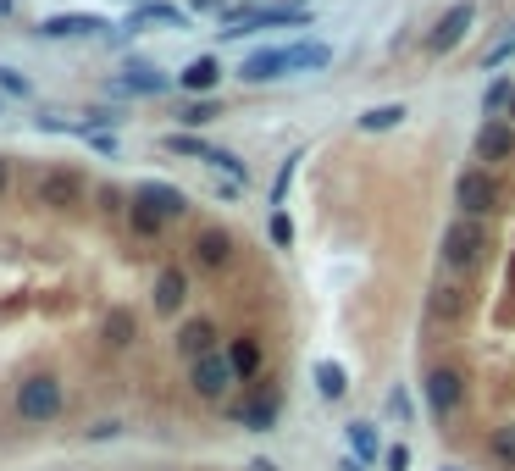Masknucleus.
<instances>
[{
	"label": "nucleus",
	"instance_id": "nucleus-3",
	"mask_svg": "<svg viewBox=\"0 0 515 471\" xmlns=\"http://www.w3.org/2000/svg\"><path fill=\"white\" fill-rule=\"evenodd\" d=\"M482 255H488V228H482L477 217L449 222V233H444V266L471 272V266H482Z\"/></svg>",
	"mask_w": 515,
	"mask_h": 471
},
{
	"label": "nucleus",
	"instance_id": "nucleus-25",
	"mask_svg": "<svg viewBox=\"0 0 515 471\" xmlns=\"http://www.w3.org/2000/svg\"><path fill=\"white\" fill-rule=\"evenodd\" d=\"M488 455H493V466H499V471H515V422L493 427V438H488Z\"/></svg>",
	"mask_w": 515,
	"mask_h": 471
},
{
	"label": "nucleus",
	"instance_id": "nucleus-9",
	"mask_svg": "<svg viewBox=\"0 0 515 471\" xmlns=\"http://www.w3.org/2000/svg\"><path fill=\"white\" fill-rule=\"evenodd\" d=\"M471 23H477V0H455L438 23H432V34H427V56H449V50L460 45V39L471 34Z\"/></svg>",
	"mask_w": 515,
	"mask_h": 471
},
{
	"label": "nucleus",
	"instance_id": "nucleus-11",
	"mask_svg": "<svg viewBox=\"0 0 515 471\" xmlns=\"http://www.w3.org/2000/svg\"><path fill=\"white\" fill-rule=\"evenodd\" d=\"M100 34H111V23L100 12H61L39 23V39H100Z\"/></svg>",
	"mask_w": 515,
	"mask_h": 471
},
{
	"label": "nucleus",
	"instance_id": "nucleus-21",
	"mask_svg": "<svg viewBox=\"0 0 515 471\" xmlns=\"http://www.w3.org/2000/svg\"><path fill=\"white\" fill-rule=\"evenodd\" d=\"M100 339H106L111 350H128V344L139 339V322H133V311H128V305L106 311V322H100Z\"/></svg>",
	"mask_w": 515,
	"mask_h": 471
},
{
	"label": "nucleus",
	"instance_id": "nucleus-6",
	"mask_svg": "<svg viewBox=\"0 0 515 471\" xmlns=\"http://www.w3.org/2000/svg\"><path fill=\"white\" fill-rule=\"evenodd\" d=\"M455 206H460V217H477V222L499 211V183H493L488 167L460 172V178H455Z\"/></svg>",
	"mask_w": 515,
	"mask_h": 471
},
{
	"label": "nucleus",
	"instance_id": "nucleus-17",
	"mask_svg": "<svg viewBox=\"0 0 515 471\" xmlns=\"http://www.w3.org/2000/svg\"><path fill=\"white\" fill-rule=\"evenodd\" d=\"M117 89H122V95H167L172 78L161 73V67H150V61H128L122 78H117Z\"/></svg>",
	"mask_w": 515,
	"mask_h": 471
},
{
	"label": "nucleus",
	"instance_id": "nucleus-20",
	"mask_svg": "<svg viewBox=\"0 0 515 471\" xmlns=\"http://www.w3.org/2000/svg\"><path fill=\"white\" fill-rule=\"evenodd\" d=\"M283 50H288V73H316V67L333 61V45H322V39H300V45H283Z\"/></svg>",
	"mask_w": 515,
	"mask_h": 471
},
{
	"label": "nucleus",
	"instance_id": "nucleus-12",
	"mask_svg": "<svg viewBox=\"0 0 515 471\" xmlns=\"http://www.w3.org/2000/svg\"><path fill=\"white\" fill-rule=\"evenodd\" d=\"M189 250H194V266H205V272H222V266H233V250H239V244H233L228 228H200Z\"/></svg>",
	"mask_w": 515,
	"mask_h": 471
},
{
	"label": "nucleus",
	"instance_id": "nucleus-41",
	"mask_svg": "<svg viewBox=\"0 0 515 471\" xmlns=\"http://www.w3.org/2000/svg\"><path fill=\"white\" fill-rule=\"evenodd\" d=\"M250 471H277V466H272V460H250Z\"/></svg>",
	"mask_w": 515,
	"mask_h": 471
},
{
	"label": "nucleus",
	"instance_id": "nucleus-2",
	"mask_svg": "<svg viewBox=\"0 0 515 471\" xmlns=\"http://www.w3.org/2000/svg\"><path fill=\"white\" fill-rule=\"evenodd\" d=\"M34 200L45 211H56V217H67V211H78L89 200V178L78 167H45L34 183Z\"/></svg>",
	"mask_w": 515,
	"mask_h": 471
},
{
	"label": "nucleus",
	"instance_id": "nucleus-4",
	"mask_svg": "<svg viewBox=\"0 0 515 471\" xmlns=\"http://www.w3.org/2000/svg\"><path fill=\"white\" fill-rule=\"evenodd\" d=\"M311 12L305 6H244V12H228L222 17V34H255V28H305Z\"/></svg>",
	"mask_w": 515,
	"mask_h": 471
},
{
	"label": "nucleus",
	"instance_id": "nucleus-19",
	"mask_svg": "<svg viewBox=\"0 0 515 471\" xmlns=\"http://www.w3.org/2000/svg\"><path fill=\"white\" fill-rule=\"evenodd\" d=\"M216 84H222V61H216V56H194L189 67L178 73V89H189V95H200V100L211 95Z\"/></svg>",
	"mask_w": 515,
	"mask_h": 471
},
{
	"label": "nucleus",
	"instance_id": "nucleus-42",
	"mask_svg": "<svg viewBox=\"0 0 515 471\" xmlns=\"http://www.w3.org/2000/svg\"><path fill=\"white\" fill-rule=\"evenodd\" d=\"M0 17H12V0H0Z\"/></svg>",
	"mask_w": 515,
	"mask_h": 471
},
{
	"label": "nucleus",
	"instance_id": "nucleus-38",
	"mask_svg": "<svg viewBox=\"0 0 515 471\" xmlns=\"http://www.w3.org/2000/svg\"><path fill=\"white\" fill-rule=\"evenodd\" d=\"M6 189H12V161L0 156V200H6Z\"/></svg>",
	"mask_w": 515,
	"mask_h": 471
},
{
	"label": "nucleus",
	"instance_id": "nucleus-26",
	"mask_svg": "<svg viewBox=\"0 0 515 471\" xmlns=\"http://www.w3.org/2000/svg\"><path fill=\"white\" fill-rule=\"evenodd\" d=\"M355 122H360V133H388L405 122V106H372V111H360Z\"/></svg>",
	"mask_w": 515,
	"mask_h": 471
},
{
	"label": "nucleus",
	"instance_id": "nucleus-13",
	"mask_svg": "<svg viewBox=\"0 0 515 471\" xmlns=\"http://www.w3.org/2000/svg\"><path fill=\"white\" fill-rule=\"evenodd\" d=\"M183 300H189V272H183V266H161V272H156V289H150L156 316H178Z\"/></svg>",
	"mask_w": 515,
	"mask_h": 471
},
{
	"label": "nucleus",
	"instance_id": "nucleus-35",
	"mask_svg": "<svg viewBox=\"0 0 515 471\" xmlns=\"http://www.w3.org/2000/svg\"><path fill=\"white\" fill-rule=\"evenodd\" d=\"M510 56H515V34H510V39H499V45L482 56V67H499V61H510Z\"/></svg>",
	"mask_w": 515,
	"mask_h": 471
},
{
	"label": "nucleus",
	"instance_id": "nucleus-40",
	"mask_svg": "<svg viewBox=\"0 0 515 471\" xmlns=\"http://www.w3.org/2000/svg\"><path fill=\"white\" fill-rule=\"evenodd\" d=\"M338 471H360V460H355V455H344V460H338Z\"/></svg>",
	"mask_w": 515,
	"mask_h": 471
},
{
	"label": "nucleus",
	"instance_id": "nucleus-16",
	"mask_svg": "<svg viewBox=\"0 0 515 471\" xmlns=\"http://www.w3.org/2000/svg\"><path fill=\"white\" fill-rule=\"evenodd\" d=\"M228 366H233V377H239V383H255V377H261V366H266V350H261V339H255V333H239V339H228Z\"/></svg>",
	"mask_w": 515,
	"mask_h": 471
},
{
	"label": "nucleus",
	"instance_id": "nucleus-37",
	"mask_svg": "<svg viewBox=\"0 0 515 471\" xmlns=\"http://www.w3.org/2000/svg\"><path fill=\"white\" fill-rule=\"evenodd\" d=\"M122 433V422H95V427H89V438H117Z\"/></svg>",
	"mask_w": 515,
	"mask_h": 471
},
{
	"label": "nucleus",
	"instance_id": "nucleus-8",
	"mask_svg": "<svg viewBox=\"0 0 515 471\" xmlns=\"http://www.w3.org/2000/svg\"><path fill=\"white\" fill-rule=\"evenodd\" d=\"M277 411H283V394H277L272 383H261V377H255V388H250V399H244V405H233V422L239 427H250V433H272L277 427Z\"/></svg>",
	"mask_w": 515,
	"mask_h": 471
},
{
	"label": "nucleus",
	"instance_id": "nucleus-27",
	"mask_svg": "<svg viewBox=\"0 0 515 471\" xmlns=\"http://www.w3.org/2000/svg\"><path fill=\"white\" fill-rule=\"evenodd\" d=\"M161 150H172V156H194V161H211L216 145H205L200 133H167V139H161Z\"/></svg>",
	"mask_w": 515,
	"mask_h": 471
},
{
	"label": "nucleus",
	"instance_id": "nucleus-18",
	"mask_svg": "<svg viewBox=\"0 0 515 471\" xmlns=\"http://www.w3.org/2000/svg\"><path fill=\"white\" fill-rule=\"evenodd\" d=\"M288 73V50L277 45V50H255V56H244V67H239V78L244 84H272V78H283Z\"/></svg>",
	"mask_w": 515,
	"mask_h": 471
},
{
	"label": "nucleus",
	"instance_id": "nucleus-34",
	"mask_svg": "<svg viewBox=\"0 0 515 471\" xmlns=\"http://www.w3.org/2000/svg\"><path fill=\"white\" fill-rule=\"evenodd\" d=\"M294 161H300V156H288L283 167H277V183H272V206H283V194H288V178H294Z\"/></svg>",
	"mask_w": 515,
	"mask_h": 471
},
{
	"label": "nucleus",
	"instance_id": "nucleus-22",
	"mask_svg": "<svg viewBox=\"0 0 515 471\" xmlns=\"http://www.w3.org/2000/svg\"><path fill=\"white\" fill-rule=\"evenodd\" d=\"M189 28V12H178V6H167V0H150V6H139V12L128 17V28Z\"/></svg>",
	"mask_w": 515,
	"mask_h": 471
},
{
	"label": "nucleus",
	"instance_id": "nucleus-23",
	"mask_svg": "<svg viewBox=\"0 0 515 471\" xmlns=\"http://www.w3.org/2000/svg\"><path fill=\"white\" fill-rule=\"evenodd\" d=\"M344 438H349V449H355L360 466H377V455H383V438L372 433V422H349Z\"/></svg>",
	"mask_w": 515,
	"mask_h": 471
},
{
	"label": "nucleus",
	"instance_id": "nucleus-14",
	"mask_svg": "<svg viewBox=\"0 0 515 471\" xmlns=\"http://www.w3.org/2000/svg\"><path fill=\"white\" fill-rule=\"evenodd\" d=\"M510 156H515V122H504V117L482 122V133H477V161H482V167H499V161H510Z\"/></svg>",
	"mask_w": 515,
	"mask_h": 471
},
{
	"label": "nucleus",
	"instance_id": "nucleus-43",
	"mask_svg": "<svg viewBox=\"0 0 515 471\" xmlns=\"http://www.w3.org/2000/svg\"><path fill=\"white\" fill-rule=\"evenodd\" d=\"M510 122H515V100H510Z\"/></svg>",
	"mask_w": 515,
	"mask_h": 471
},
{
	"label": "nucleus",
	"instance_id": "nucleus-28",
	"mask_svg": "<svg viewBox=\"0 0 515 471\" xmlns=\"http://www.w3.org/2000/svg\"><path fill=\"white\" fill-rule=\"evenodd\" d=\"M316 388H322V399H344V394H349V377H344V366H333V361H316Z\"/></svg>",
	"mask_w": 515,
	"mask_h": 471
},
{
	"label": "nucleus",
	"instance_id": "nucleus-39",
	"mask_svg": "<svg viewBox=\"0 0 515 471\" xmlns=\"http://www.w3.org/2000/svg\"><path fill=\"white\" fill-rule=\"evenodd\" d=\"M194 12H222V0H194Z\"/></svg>",
	"mask_w": 515,
	"mask_h": 471
},
{
	"label": "nucleus",
	"instance_id": "nucleus-24",
	"mask_svg": "<svg viewBox=\"0 0 515 471\" xmlns=\"http://www.w3.org/2000/svg\"><path fill=\"white\" fill-rule=\"evenodd\" d=\"M427 311L438 316V322H449V316H466V294H460L455 283H438V289H432V300H427Z\"/></svg>",
	"mask_w": 515,
	"mask_h": 471
},
{
	"label": "nucleus",
	"instance_id": "nucleus-1",
	"mask_svg": "<svg viewBox=\"0 0 515 471\" xmlns=\"http://www.w3.org/2000/svg\"><path fill=\"white\" fill-rule=\"evenodd\" d=\"M61 411H67V383L56 372H28L12 388V416L23 427H56Z\"/></svg>",
	"mask_w": 515,
	"mask_h": 471
},
{
	"label": "nucleus",
	"instance_id": "nucleus-5",
	"mask_svg": "<svg viewBox=\"0 0 515 471\" xmlns=\"http://www.w3.org/2000/svg\"><path fill=\"white\" fill-rule=\"evenodd\" d=\"M233 383H239V377H233V366H228L222 350L189 361V388H194V399H205V405H222V399L233 394Z\"/></svg>",
	"mask_w": 515,
	"mask_h": 471
},
{
	"label": "nucleus",
	"instance_id": "nucleus-31",
	"mask_svg": "<svg viewBox=\"0 0 515 471\" xmlns=\"http://www.w3.org/2000/svg\"><path fill=\"white\" fill-rule=\"evenodd\" d=\"M510 100H515V84H510V78H493L488 95H482V111H488V117H499V111H510Z\"/></svg>",
	"mask_w": 515,
	"mask_h": 471
},
{
	"label": "nucleus",
	"instance_id": "nucleus-33",
	"mask_svg": "<svg viewBox=\"0 0 515 471\" xmlns=\"http://www.w3.org/2000/svg\"><path fill=\"white\" fill-rule=\"evenodd\" d=\"M272 244H277V250H288V244H294V222H288L283 211H272Z\"/></svg>",
	"mask_w": 515,
	"mask_h": 471
},
{
	"label": "nucleus",
	"instance_id": "nucleus-36",
	"mask_svg": "<svg viewBox=\"0 0 515 471\" xmlns=\"http://www.w3.org/2000/svg\"><path fill=\"white\" fill-rule=\"evenodd\" d=\"M383 460H388V471H405V466H410V449H405V444H394Z\"/></svg>",
	"mask_w": 515,
	"mask_h": 471
},
{
	"label": "nucleus",
	"instance_id": "nucleus-45",
	"mask_svg": "<svg viewBox=\"0 0 515 471\" xmlns=\"http://www.w3.org/2000/svg\"><path fill=\"white\" fill-rule=\"evenodd\" d=\"M128 6H133V0H128ZM139 6H150V0H139Z\"/></svg>",
	"mask_w": 515,
	"mask_h": 471
},
{
	"label": "nucleus",
	"instance_id": "nucleus-7",
	"mask_svg": "<svg viewBox=\"0 0 515 471\" xmlns=\"http://www.w3.org/2000/svg\"><path fill=\"white\" fill-rule=\"evenodd\" d=\"M421 394H427L432 416H438V422H449V416L466 405V377H460L455 366H432V372L421 377Z\"/></svg>",
	"mask_w": 515,
	"mask_h": 471
},
{
	"label": "nucleus",
	"instance_id": "nucleus-15",
	"mask_svg": "<svg viewBox=\"0 0 515 471\" xmlns=\"http://www.w3.org/2000/svg\"><path fill=\"white\" fill-rule=\"evenodd\" d=\"M222 333H216V322L211 316H194V322H183L178 327V339H172V350L183 355V361H200V355H211V350H222Z\"/></svg>",
	"mask_w": 515,
	"mask_h": 471
},
{
	"label": "nucleus",
	"instance_id": "nucleus-10",
	"mask_svg": "<svg viewBox=\"0 0 515 471\" xmlns=\"http://www.w3.org/2000/svg\"><path fill=\"white\" fill-rule=\"evenodd\" d=\"M133 206H144V211H156L161 222H178L183 211H189V194L183 189H172V183H156V178H144V183H133V194H128Z\"/></svg>",
	"mask_w": 515,
	"mask_h": 471
},
{
	"label": "nucleus",
	"instance_id": "nucleus-30",
	"mask_svg": "<svg viewBox=\"0 0 515 471\" xmlns=\"http://www.w3.org/2000/svg\"><path fill=\"white\" fill-rule=\"evenodd\" d=\"M128 228L139 233V239H161V228H167V222H161L156 211H144V206H133V200H128Z\"/></svg>",
	"mask_w": 515,
	"mask_h": 471
},
{
	"label": "nucleus",
	"instance_id": "nucleus-44",
	"mask_svg": "<svg viewBox=\"0 0 515 471\" xmlns=\"http://www.w3.org/2000/svg\"><path fill=\"white\" fill-rule=\"evenodd\" d=\"M0 117H6V100H0Z\"/></svg>",
	"mask_w": 515,
	"mask_h": 471
},
{
	"label": "nucleus",
	"instance_id": "nucleus-29",
	"mask_svg": "<svg viewBox=\"0 0 515 471\" xmlns=\"http://www.w3.org/2000/svg\"><path fill=\"white\" fill-rule=\"evenodd\" d=\"M216 117H222V106H216L211 95H205V100H189V106L178 111V122H183V128H205V122H216Z\"/></svg>",
	"mask_w": 515,
	"mask_h": 471
},
{
	"label": "nucleus",
	"instance_id": "nucleus-32",
	"mask_svg": "<svg viewBox=\"0 0 515 471\" xmlns=\"http://www.w3.org/2000/svg\"><path fill=\"white\" fill-rule=\"evenodd\" d=\"M0 89H6V95H17V100L34 95V84H28V78L17 73V67H0Z\"/></svg>",
	"mask_w": 515,
	"mask_h": 471
}]
</instances>
